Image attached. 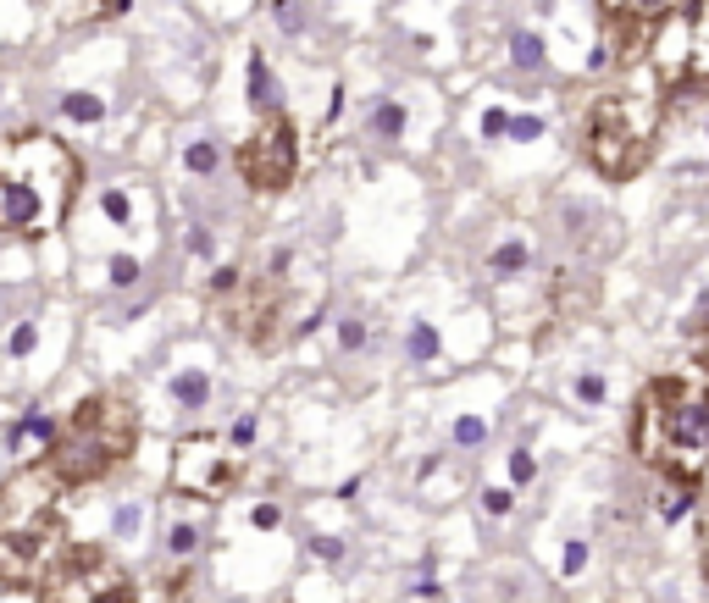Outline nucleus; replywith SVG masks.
Here are the masks:
<instances>
[{"instance_id":"obj_12","label":"nucleus","mask_w":709,"mask_h":603,"mask_svg":"<svg viewBox=\"0 0 709 603\" xmlns=\"http://www.w3.org/2000/svg\"><path fill=\"white\" fill-rule=\"evenodd\" d=\"M205 543V509L200 515H172L167 521V554L172 559H194Z\"/></svg>"},{"instance_id":"obj_17","label":"nucleus","mask_w":709,"mask_h":603,"mask_svg":"<svg viewBox=\"0 0 709 603\" xmlns=\"http://www.w3.org/2000/svg\"><path fill=\"white\" fill-rule=\"evenodd\" d=\"M250 100L261 111H277V100H272V72H266V56H250Z\"/></svg>"},{"instance_id":"obj_13","label":"nucleus","mask_w":709,"mask_h":603,"mask_svg":"<svg viewBox=\"0 0 709 603\" xmlns=\"http://www.w3.org/2000/svg\"><path fill=\"white\" fill-rule=\"evenodd\" d=\"M172 399H178V410L200 415L205 404H211V377H205L200 366H183V371H172Z\"/></svg>"},{"instance_id":"obj_1","label":"nucleus","mask_w":709,"mask_h":603,"mask_svg":"<svg viewBox=\"0 0 709 603\" xmlns=\"http://www.w3.org/2000/svg\"><path fill=\"white\" fill-rule=\"evenodd\" d=\"M632 449L660 482L709 493V382L671 371L654 377L632 404Z\"/></svg>"},{"instance_id":"obj_21","label":"nucleus","mask_w":709,"mask_h":603,"mask_svg":"<svg viewBox=\"0 0 709 603\" xmlns=\"http://www.w3.org/2000/svg\"><path fill=\"white\" fill-rule=\"evenodd\" d=\"M139 521H145V509L122 504L117 515H111V537H117V543H133V537H139Z\"/></svg>"},{"instance_id":"obj_8","label":"nucleus","mask_w":709,"mask_h":603,"mask_svg":"<svg viewBox=\"0 0 709 603\" xmlns=\"http://www.w3.org/2000/svg\"><path fill=\"white\" fill-rule=\"evenodd\" d=\"M239 487V454L211 432H189L172 449V493L194 504H222Z\"/></svg>"},{"instance_id":"obj_34","label":"nucleus","mask_w":709,"mask_h":603,"mask_svg":"<svg viewBox=\"0 0 709 603\" xmlns=\"http://www.w3.org/2000/svg\"><path fill=\"white\" fill-rule=\"evenodd\" d=\"M189 166L194 172H211V166H217V150H211V144H189Z\"/></svg>"},{"instance_id":"obj_19","label":"nucleus","mask_w":709,"mask_h":603,"mask_svg":"<svg viewBox=\"0 0 709 603\" xmlns=\"http://www.w3.org/2000/svg\"><path fill=\"white\" fill-rule=\"evenodd\" d=\"M34 349H39V327H34V321H17L12 338H6V355H12V360H28Z\"/></svg>"},{"instance_id":"obj_29","label":"nucleus","mask_w":709,"mask_h":603,"mask_svg":"<svg viewBox=\"0 0 709 603\" xmlns=\"http://www.w3.org/2000/svg\"><path fill=\"white\" fill-rule=\"evenodd\" d=\"M255 432H261V421H255L250 410H244L239 421L228 426V449H233V454H239V449H250V443H255Z\"/></svg>"},{"instance_id":"obj_36","label":"nucleus","mask_w":709,"mask_h":603,"mask_svg":"<svg viewBox=\"0 0 709 603\" xmlns=\"http://www.w3.org/2000/svg\"><path fill=\"white\" fill-rule=\"evenodd\" d=\"M698 554H704V576H709V498H704V515H698Z\"/></svg>"},{"instance_id":"obj_5","label":"nucleus","mask_w":709,"mask_h":603,"mask_svg":"<svg viewBox=\"0 0 709 603\" xmlns=\"http://www.w3.org/2000/svg\"><path fill=\"white\" fill-rule=\"evenodd\" d=\"M39 603H133V581L128 570L117 565L111 554L78 543V548H61L50 559L45 581H39Z\"/></svg>"},{"instance_id":"obj_22","label":"nucleus","mask_w":709,"mask_h":603,"mask_svg":"<svg viewBox=\"0 0 709 603\" xmlns=\"http://www.w3.org/2000/svg\"><path fill=\"white\" fill-rule=\"evenodd\" d=\"M61 111H67L73 122H100V95L78 89V95H67V100H61Z\"/></svg>"},{"instance_id":"obj_30","label":"nucleus","mask_w":709,"mask_h":603,"mask_svg":"<svg viewBox=\"0 0 709 603\" xmlns=\"http://www.w3.org/2000/svg\"><path fill=\"white\" fill-rule=\"evenodd\" d=\"M106 277H111V288H133L139 283V261H133V255H111Z\"/></svg>"},{"instance_id":"obj_3","label":"nucleus","mask_w":709,"mask_h":603,"mask_svg":"<svg viewBox=\"0 0 709 603\" xmlns=\"http://www.w3.org/2000/svg\"><path fill=\"white\" fill-rule=\"evenodd\" d=\"M133 438H139V415L122 393H89L67 421L56 426L50 449L39 454V471L50 476V487H89L95 476L117 471L133 454Z\"/></svg>"},{"instance_id":"obj_32","label":"nucleus","mask_w":709,"mask_h":603,"mask_svg":"<svg viewBox=\"0 0 709 603\" xmlns=\"http://www.w3.org/2000/svg\"><path fill=\"white\" fill-rule=\"evenodd\" d=\"M311 554L322 559V565H344V543H338V537H311Z\"/></svg>"},{"instance_id":"obj_4","label":"nucleus","mask_w":709,"mask_h":603,"mask_svg":"<svg viewBox=\"0 0 709 603\" xmlns=\"http://www.w3.org/2000/svg\"><path fill=\"white\" fill-rule=\"evenodd\" d=\"M665 128V106L643 89H610V95H593L582 111V161L610 183L637 178L643 166L654 161V144Z\"/></svg>"},{"instance_id":"obj_31","label":"nucleus","mask_w":709,"mask_h":603,"mask_svg":"<svg viewBox=\"0 0 709 603\" xmlns=\"http://www.w3.org/2000/svg\"><path fill=\"white\" fill-rule=\"evenodd\" d=\"M361 343H366V321H355V316L338 321V349H344V355H355Z\"/></svg>"},{"instance_id":"obj_11","label":"nucleus","mask_w":709,"mask_h":603,"mask_svg":"<svg viewBox=\"0 0 709 603\" xmlns=\"http://www.w3.org/2000/svg\"><path fill=\"white\" fill-rule=\"evenodd\" d=\"M676 6H682V0H599V12L610 17L615 28H643V34H654Z\"/></svg>"},{"instance_id":"obj_39","label":"nucleus","mask_w":709,"mask_h":603,"mask_svg":"<svg viewBox=\"0 0 709 603\" xmlns=\"http://www.w3.org/2000/svg\"><path fill=\"white\" fill-rule=\"evenodd\" d=\"M698 377L709 382V332H704V343H698Z\"/></svg>"},{"instance_id":"obj_10","label":"nucleus","mask_w":709,"mask_h":603,"mask_svg":"<svg viewBox=\"0 0 709 603\" xmlns=\"http://www.w3.org/2000/svg\"><path fill=\"white\" fill-rule=\"evenodd\" d=\"M56 415H45V410H28L23 415V421H12V426H6V454H12V460H17V454H23V460H39V454H45L50 449V438H56Z\"/></svg>"},{"instance_id":"obj_38","label":"nucleus","mask_w":709,"mask_h":603,"mask_svg":"<svg viewBox=\"0 0 709 603\" xmlns=\"http://www.w3.org/2000/svg\"><path fill=\"white\" fill-rule=\"evenodd\" d=\"M95 12L100 17H117V12H128V0H95Z\"/></svg>"},{"instance_id":"obj_24","label":"nucleus","mask_w":709,"mask_h":603,"mask_svg":"<svg viewBox=\"0 0 709 603\" xmlns=\"http://www.w3.org/2000/svg\"><path fill=\"white\" fill-rule=\"evenodd\" d=\"M399 128H405V111H399L394 100H383V106L372 111V133H383V139H399Z\"/></svg>"},{"instance_id":"obj_2","label":"nucleus","mask_w":709,"mask_h":603,"mask_svg":"<svg viewBox=\"0 0 709 603\" xmlns=\"http://www.w3.org/2000/svg\"><path fill=\"white\" fill-rule=\"evenodd\" d=\"M84 166L56 133H12L0 139V233L50 238L78 200Z\"/></svg>"},{"instance_id":"obj_27","label":"nucleus","mask_w":709,"mask_h":603,"mask_svg":"<svg viewBox=\"0 0 709 603\" xmlns=\"http://www.w3.org/2000/svg\"><path fill=\"white\" fill-rule=\"evenodd\" d=\"M482 438H488V421H482V415H460V421H455V443H460V449H477Z\"/></svg>"},{"instance_id":"obj_15","label":"nucleus","mask_w":709,"mask_h":603,"mask_svg":"<svg viewBox=\"0 0 709 603\" xmlns=\"http://www.w3.org/2000/svg\"><path fill=\"white\" fill-rule=\"evenodd\" d=\"M654 504H660V521H682L687 509L698 504V493H687L682 482H660V493H654Z\"/></svg>"},{"instance_id":"obj_35","label":"nucleus","mask_w":709,"mask_h":603,"mask_svg":"<svg viewBox=\"0 0 709 603\" xmlns=\"http://www.w3.org/2000/svg\"><path fill=\"white\" fill-rule=\"evenodd\" d=\"M538 117H510V139H538Z\"/></svg>"},{"instance_id":"obj_20","label":"nucleus","mask_w":709,"mask_h":603,"mask_svg":"<svg viewBox=\"0 0 709 603\" xmlns=\"http://www.w3.org/2000/svg\"><path fill=\"white\" fill-rule=\"evenodd\" d=\"M527 261H532V249L521 244V238H516V244H499V249H493V272H499V277H505V272H521Z\"/></svg>"},{"instance_id":"obj_33","label":"nucleus","mask_w":709,"mask_h":603,"mask_svg":"<svg viewBox=\"0 0 709 603\" xmlns=\"http://www.w3.org/2000/svg\"><path fill=\"white\" fill-rule=\"evenodd\" d=\"M255 526H261V532H277V526H283V509L277 504H255V515H250Z\"/></svg>"},{"instance_id":"obj_7","label":"nucleus","mask_w":709,"mask_h":603,"mask_svg":"<svg viewBox=\"0 0 709 603\" xmlns=\"http://www.w3.org/2000/svg\"><path fill=\"white\" fill-rule=\"evenodd\" d=\"M239 161V178L255 194H283L300 172V128H294L289 111H261V122L250 128V139L233 150Z\"/></svg>"},{"instance_id":"obj_14","label":"nucleus","mask_w":709,"mask_h":603,"mask_svg":"<svg viewBox=\"0 0 709 603\" xmlns=\"http://www.w3.org/2000/svg\"><path fill=\"white\" fill-rule=\"evenodd\" d=\"M405 349H410V360H416V366H433V360H438V349H444V338H438V327H433V321H410V332H405Z\"/></svg>"},{"instance_id":"obj_25","label":"nucleus","mask_w":709,"mask_h":603,"mask_svg":"<svg viewBox=\"0 0 709 603\" xmlns=\"http://www.w3.org/2000/svg\"><path fill=\"white\" fill-rule=\"evenodd\" d=\"M582 570H588V537H571L565 554H560V576L571 581V576H582Z\"/></svg>"},{"instance_id":"obj_26","label":"nucleus","mask_w":709,"mask_h":603,"mask_svg":"<svg viewBox=\"0 0 709 603\" xmlns=\"http://www.w3.org/2000/svg\"><path fill=\"white\" fill-rule=\"evenodd\" d=\"M100 211H106V222L128 227V222H133V200H128V189H111L106 200H100Z\"/></svg>"},{"instance_id":"obj_9","label":"nucleus","mask_w":709,"mask_h":603,"mask_svg":"<svg viewBox=\"0 0 709 603\" xmlns=\"http://www.w3.org/2000/svg\"><path fill=\"white\" fill-rule=\"evenodd\" d=\"M61 537L50 521H0V587H39Z\"/></svg>"},{"instance_id":"obj_28","label":"nucleus","mask_w":709,"mask_h":603,"mask_svg":"<svg viewBox=\"0 0 709 603\" xmlns=\"http://www.w3.org/2000/svg\"><path fill=\"white\" fill-rule=\"evenodd\" d=\"M571 393H577V404H604V393H610V388H604L599 371H582V377L571 382Z\"/></svg>"},{"instance_id":"obj_23","label":"nucleus","mask_w":709,"mask_h":603,"mask_svg":"<svg viewBox=\"0 0 709 603\" xmlns=\"http://www.w3.org/2000/svg\"><path fill=\"white\" fill-rule=\"evenodd\" d=\"M510 56H516V67H538V61H543V39L538 34H510Z\"/></svg>"},{"instance_id":"obj_16","label":"nucleus","mask_w":709,"mask_h":603,"mask_svg":"<svg viewBox=\"0 0 709 603\" xmlns=\"http://www.w3.org/2000/svg\"><path fill=\"white\" fill-rule=\"evenodd\" d=\"M482 515L488 521H510L516 515V487H482Z\"/></svg>"},{"instance_id":"obj_18","label":"nucleus","mask_w":709,"mask_h":603,"mask_svg":"<svg viewBox=\"0 0 709 603\" xmlns=\"http://www.w3.org/2000/svg\"><path fill=\"white\" fill-rule=\"evenodd\" d=\"M505 476H510V487H532L538 482V460H532V449H510V460H505Z\"/></svg>"},{"instance_id":"obj_37","label":"nucleus","mask_w":709,"mask_h":603,"mask_svg":"<svg viewBox=\"0 0 709 603\" xmlns=\"http://www.w3.org/2000/svg\"><path fill=\"white\" fill-rule=\"evenodd\" d=\"M482 133H488V139H499V133H510V117H505V111H488V117H482Z\"/></svg>"},{"instance_id":"obj_6","label":"nucleus","mask_w":709,"mask_h":603,"mask_svg":"<svg viewBox=\"0 0 709 603\" xmlns=\"http://www.w3.org/2000/svg\"><path fill=\"white\" fill-rule=\"evenodd\" d=\"M649 61L660 83L687 89L709 83V0H682L671 17L649 34Z\"/></svg>"}]
</instances>
